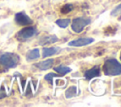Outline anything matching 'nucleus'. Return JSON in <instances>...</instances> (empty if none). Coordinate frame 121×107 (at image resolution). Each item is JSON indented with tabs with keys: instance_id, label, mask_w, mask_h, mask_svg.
I'll return each mask as SVG.
<instances>
[{
	"instance_id": "f8f14e48",
	"label": "nucleus",
	"mask_w": 121,
	"mask_h": 107,
	"mask_svg": "<svg viewBox=\"0 0 121 107\" xmlns=\"http://www.w3.org/2000/svg\"><path fill=\"white\" fill-rule=\"evenodd\" d=\"M54 69H55V71H57L60 75H65L66 73L71 71V69L68 67H65V66H59V67L54 68Z\"/></svg>"
},
{
	"instance_id": "39448f33",
	"label": "nucleus",
	"mask_w": 121,
	"mask_h": 107,
	"mask_svg": "<svg viewBox=\"0 0 121 107\" xmlns=\"http://www.w3.org/2000/svg\"><path fill=\"white\" fill-rule=\"evenodd\" d=\"M15 22L20 25H28L32 23V20L24 12H19L15 15Z\"/></svg>"
},
{
	"instance_id": "2eb2a0df",
	"label": "nucleus",
	"mask_w": 121,
	"mask_h": 107,
	"mask_svg": "<svg viewBox=\"0 0 121 107\" xmlns=\"http://www.w3.org/2000/svg\"><path fill=\"white\" fill-rule=\"evenodd\" d=\"M76 93H77L76 87H75V86H71V87H69V88L66 90L65 95H66V98H67V99H70V98L74 97V96L76 95Z\"/></svg>"
},
{
	"instance_id": "20e7f679",
	"label": "nucleus",
	"mask_w": 121,
	"mask_h": 107,
	"mask_svg": "<svg viewBox=\"0 0 121 107\" xmlns=\"http://www.w3.org/2000/svg\"><path fill=\"white\" fill-rule=\"evenodd\" d=\"M35 34H37V30L35 27H26V28H23L22 30H20L17 33L16 37L19 40H25V39H27V38L33 37Z\"/></svg>"
},
{
	"instance_id": "0eeeda50",
	"label": "nucleus",
	"mask_w": 121,
	"mask_h": 107,
	"mask_svg": "<svg viewBox=\"0 0 121 107\" xmlns=\"http://www.w3.org/2000/svg\"><path fill=\"white\" fill-rule=\"evenodd\" d=\"M100 74V69H99V67L97 66H95L93 67L91 69H88L87 71H85L84 73V76L87 80H90L94 77H96V76H99Z\"/></svg>"
},
{
	"instance_id": "f3484780",
	"label": "nucleus",
	"mask_w": 121,
	"mask_h": 107,
	"mask_svg": "<svg viewBox=\"0 0 121 107\" xmlns=\"http://www.w3.org/2000/svg\"><path fill=\"white\" fill-rule=\"evenodd\" d=\"M57 75L55 74V73H48L47 75H45V80H47L48 82H51V80H52V78H54V77H56Z\"/></svg>"
},
{
	"instance_id": "dca6fc26",
	"label": "nucleus",
	"mask_w": 121,
	"mask_h": 107,
	"mask_svg": "<svg viewBox=\"0 0 121 107\" xmlns=\"http://www.w3.org/2000/svg\"><path fill=\"white\" fill-rule=\"evenodd\" d=\"M72 9H73L72 5H68V4H66V5L61 8V12H62V13H68V12H70Z\"/></svg>"
},
{
	"instance_id": "ddd939ff",
	"label": "nucleus",
	"mask_w": 121,
	"mask_h": 107,
	"mask_svg": "<svg viewBox=\"0 0 121 107\" xmlns=\"http://www.w3.org/2000/svg\"><path fill=\"white\" fill-rule=\"evenodd\" d=\"M70 19H59L56 21V23L61 27V28H65L66 26H68V24L70 23Z\"/></svg>"
},
{
	"instance_id": "4468645a",
	"label": "nucleus",
	"mask_w": 121,
	"mask_h": 107,
	"mask_svg": "<svg viewBox=\"0 0 121 107\" xmlns=\"http://www.w3.org/2000/svg\"><path fill=\"white\" fill-rule=\"evenodd\" d=\"M111 15L113 16V17H115V18H117L119 21H121V4H120L118 7H116V8L112 11Z\"/></svg>"
},
{
	"instance_id": "1a4fd4ad",
	"label": "nucleus",
	"mask_w": 121,
	"mask_h": 107,
	"mask_svg": "<svg viewBox=\"0 0 121 107\" xmlns=\"http://www.w3.org/2000/svg\"><path fill=\"white\" fill-rule=\"evenodd\" d=\"M60 52L59 47H51V48H43V57H47L53 55Z\"/></svg>"
},
{
	"instance_id": "f03ea898",
	"label": "nucleus",
	"mask_w": 121,
	"mask_h": 107,
	"mask_svg": "<svg viewBox=\"0 0 121 107\" xmlns=\"http://www.w3.org/2000/svg\"><path fill=\"white\" fill-rule=\"evenodd\" d=\"M19 56L15 54L6 53L0 57V64L7 68H15L19 63Z\"/></svg>"
},
{
	"instance_id": "7ed1b4c3",
	"label": "nucleus",
	"mask_w": 121,
	"mask_h": 107,
	"mask_svg": "<svg viewBox=\"0 0 121 107\" xmlns=\"http://www.w3.org/2000/svg\"><path fill=\"white\" fill-rule=\"evenodd\" d=\"M91 23V19L89 18H83V17H79V18H75L72 22V30L76 33H79L83 30V28L88 25Z\"/></svg>"
},
{
	"instance_id": "a211bd4d",
	"label": "nucleus",
	"mask_w": 121,
	"mask_h": 107,
	"mask_svg": "<svg viewBox=\"0 0 121 107\" xmlns=\"http://www.w3.org/2000/svg\"><path fill=\"white\" fill-rule=\"evenodd\" d=\"M120 59H121V53H120Z\"/></svg>"
},
{
	"instance_id": "f257e3e1",
	"label": "nucleus",
	"mask_w": 121,
	"mask_h": 107,
	"mask_svg": "<svg viewBox=\"0 0 121 107\" xmlns=\"http://www.w3.org/2000/svg\"><path fill=\"white\" fill-rule=\"evenodd\" d=\"M103 71L105 75H119L121 74V64L116 59H108L103 65Z\"/></svg>"
},
{
	"instance_id": "6e6552de",
	"label": "nucleus",
	"mask_w": 121,
	"mask_h": 107,
	"mask_svg": "<svg viewBox=\"0 0 121 107\" xmlns=\"http://www.w3.org/2000/svg\"><path fill=\"white\" fill-rule=\"evenodd\" d=\"M53 63H54L53 59H47V60H44V61H42L40 63L35 64V66L42 70H45V69H48L49 68H51Z\"/></svg>"
},
{
	"instance_id": "423d86ee",
	"label": "nucleus",
	"mask_w": 121,
	"mask_h": 107,
	"mask_svg": "<svg viewBox=\"0 0 121 107\" xmlns=\"http://www.w3.org/2000/svg\"><path fill=\"white\" fill-rule=\"evenodd\" d=\"M94 42V38H80L75 40H72L68 43L69 46H76V47H79V46H84V45H88Z\"/></svg>"
},
{
	"instance_id": "9b49d317",
	"label": "nucleus",
	"mask_w": 121,
	"mask_h": 107,
	"mask_svg": "<svg viewBox=\"0 0 121 107\" xmlns=\"http://www.w3.org/2000/svg\"><path fill=\"white\" fill-rule=\"evenodd\" d=\"M40 56V52L39 49H33L31 51H29L26 54V57L28 60H33V59H37Z\"/></svg>"
},
{
	"instance_id": "9d476101",
	"label": "nucleus",
	"mask_w": 121,
	"mask_h": 107,
	"mask_svg": "<svg viewBox=\"0 0 121 107\" xmlns=\"http://www.w3.org/2000/svg\"><path fill=\"white\" fill-rule=\"evenodd\" d=\"M58 40V38L55 37V36H47V37H44L41 39V42L40 44L43 45V44H48V43H53V42H56Z\"/></svg>"
}]
</instances>
